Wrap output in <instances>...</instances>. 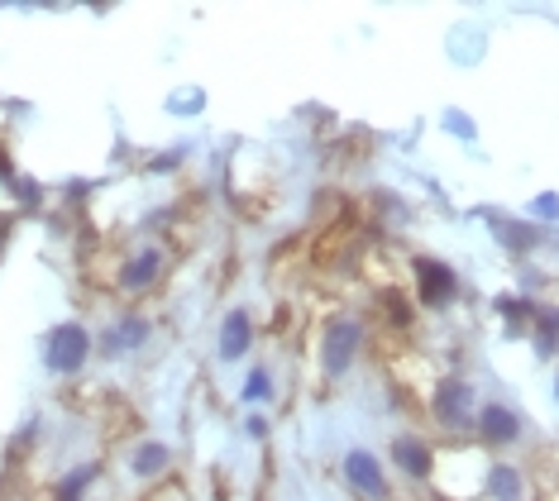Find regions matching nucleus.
I'll return each mask as SVG.
<instances>
[{"label": "nucleus", "mask_w": 559, "mask_h": 501, "mask_svg": "<svg viewBox=\"0 0 559 501\" xmlns=\"http://www.w3.org/2000/svg\"><path fill=\"white\" fill-rule=\"evenodd\" d=\"M92 349H96L92 330H86L82 320H68V325H58L44 339V363H48V372H58V378H78L86 368V358H92Z\"/></svg>", "instance_id": "f257e3e1"}, {"label": "nucleus", "mask_w": 559, "mask_h": 501, "mask_svg": "<svg viewBox=\"0 0 559 501\" xmlns=\"http://www.w3.org/2000/svg\"><path fill=\"white\" fill-rule=\"evenodd\" d=\"M364 349V325L354 315H335L321 334V368L325 378H345V372L354 368V358H359Z\"/></svg>", "instance_id": "f03ea898"}, {"label": "nucleus", "mask_w": 559, "mask_h": 501, "mask_svg": "<svg viewBox=\"0 0 559 501\" xmlns=\"http://www.w3.org/2000/svg\"><path fill=\"white\" fill-rule=\"evenodd\" d=\"M345 482L364 501H392L388 473H383V464H378V454H368V449H349L345 454Z\"/></svg>", "instance_id": "7ed1b4c3"}, {"label": "nucleus", "mask_w": 559, "mask_h": 501, "mask_svg": "<svg viewBox=\"0 0 559 501\" xmlns=\"http://www.w3.org/2000/svg\"><path fill=\"white\" fill-rule=\"evenodd\" d=\"M148 334H154V320H148V315H120L116 325L100 330L96 349L106 358H130L134 349H144V344H148Z\"/></svg>", "instance_id": "20e7f679"}, {"label": "nucleus", "mask_w": 559, "mask_h": 501, "mask_svg": "<svg viewBox=\"0 0 559 501\" xmlns=\"http://www.w3.org/2000/svg\"><path fill=\"white\" fill-rule=\"evenodd\" d=\"M436 420H440V426H450V430H464V426H474V420H478L474 387H468L464 378H444L436 387Z\"/></svg>", "instance_id": "39448f33"}, {"label": "nucleus", "mask_w": 559, "mask_h": 501, "mask_svg": "<svg viewBox=\"0 0 559 501\" xmlns=\"http://www.w3.org/2000/svg\"><path fill=\"white\" fill-rule=\"evenodd\" d=\"M249 349H253V315L245 306H235V311L221 320V344H215V354H221V363H239Z\"/></svg>", "instance_id": "423d86ee"}, {"label": "nucleus", "mask_w": 559, "mask_h": 501, "mask_svg": "<svg viewBox=\"0 0 559 501\" xmlns=\"http://www.w3.org/2000/svg\"><path fill=\"white\" fill-rule=\"evenodd\" d=\"M158 277H163V249H154V243H148V249H139V253H130V263L120 267V287L134 291V297L154 287Z\"/></svg>", "instance_id": "0eeeda50"}, {"label": "nucleus", "mask_w": 559, "mask_h": 501, "mask_svg": "<svg viewBox=\"0 0 559 501\" xmlns=\"http://www.w3.org/2000/svg\"><path fill=\"white\" fill-rule=\"evenodd\" d=\"M392 464H397L406 478H430V464H436V458H430L426 440H416V434H397V440H392Z\"/></svg>", "instance_id": "6e6552de"}, {"label": "nucleus", "mask_w": 559, "mask_h": 501, "mask_svg": "<svg viewBox=\"0 0 559 501\" xmlns=\"http://www.w3.org/2000/svg\"><path fill=\"white\" fill-rule=\"evenodd\" d=\"M168 464H173V454H168V444H163V440H139V444L130 449V473H134L139 482L163 478V473H168Z\"/></svg>", "instance_id": "1a4fd4ad"}, {"label": "nucleus", "mask_w": 559, "mask_h": 501, "mask_svg": "<svg viewBox=\"0 0 559 501\" xmlns=\"http://www.w3.org/2000/svg\"><path fill=\"white\" fill-rule=\"evenodd\" d=\"M478 430H483V440L488 444H512L521 434V416L512 406H483L478 410Z\"/></svg>", "instance_id": "9d476101"}, {"label": "nucleus", "mask_w": 559, "mask_h": 501, "mask_svg": "<svg viewBox=\"0 0 559 501\" xmlns=\"http://www.w3.org/2000/svg\"><path fill=\"white\" fill-rule=\"evenodd\" d=\"M416 273H421V301L426 306H444L454 297V273L444 263L421 259V263H416Z\"/></svg>", "instance_id": "9b49d317"}, {"label": "nucleus", "mask_w": 559, "mask_h": 501, "mask_svg": "<svg viewBox=\"0 0 559 501\" xmlns=\"http://www.w3.org/2000/svg\"><path fill=\"white\" fill-rule=\"evenodd\" d=\"M273 396H277L273 368H269V363H263V368H253V372H249V382H245V402H249V406H259V402H263V406H269V402H273Z\"/></svg>", "instance_id": "f8f14e48"}, {"label": "nucleus", "mask_w": 559, "mask_h": 501, "mask_svg": "<svg viewBox=\"0 0 559 501\" xmlns=\"http://www.w3.org/2000/svg\"><path fill=\"white\" fill-rule=\"evenodd\" d=\"M488 492L498 497V501H521V473L507 468V464H498V468L488 473Z\"/></svg>", "instance_id": "ddd939ff"}]
</instances>
